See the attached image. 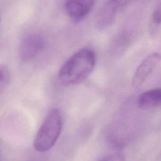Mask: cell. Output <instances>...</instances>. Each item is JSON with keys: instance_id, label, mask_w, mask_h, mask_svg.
Segmentation results:
<instances>
[{"instance_id": "obj_11", "label": "cell", "mask_w": 161, "mask_h": 161, "mask_svg": "<svg viewBox=\"0 0 161 161\" xmlns=\"http://www.w3.org/2000/svg\"><path fill=\"white\" fill-rule=\"evenodd\" d=\"M33 161H37V160H33Z\"/></svg>"}, {"instance_id": "obj_5", "label": "cell", "mask_w": 161, "mask_h": 161, "mask_svg": "<svg viewBox=\"0 0 161 161\" xmlns=\"http://www.w3.org/2000/svg\"><path fill=\"white\" fill-rule=\"evenodd\" d=\"M161 61V54L153 52L147 56L136 68L132 78V86L135 88L142 86L150 77Z\"/></svg>"}, {"instance_id": "obj_2", "label": "cell", "mask_w": 161, "mask_h": 161, "mask_svg": "<svg viewBox=\"0 0 161 161\" xmlns=\"http://www.w3.org/2000/svg\"><path fill=\"white\" fill-rule=\"evenodd\" d=\"M62 125V116L59 109H51L35 136L34 148L39 152H45L50 150L59 138Z\"/></svg>"}, {"instance_id": "obj_6", "label": "cell", "mask_w": 161, "mask_h": 161, "mask_svg": "<svg viewBox=\"0 0 161 161\" xmlns=\"http://www.w3.org/2000/svg\"><path fill=\"white\" fill-rule=\"evenodd\" d=\"M96 0H65L64 8L67 16L74 22L84 19L94 7Z\"/></svg>"}, {"instance_id": "obj_8", "label": "cell", "mask_w": 161, "mask_h": 161, "mask_svg": "<svg viewBox=\"0 0 161 161\" xmlns=\"http://www.w3.org/2000/svg\"><path fill=\"white\" fill-rule=\"evenodd\" d=\"M0 89L3 92L9 85L11 79V74L8 67L6 65L1 64L0 66Z\"/></svg>"}, {"instance_id": "obj_9", "label": "cell", "mask_w": 161, "mask_h": 161, "mask_svg": "<svg viewBox=\"0 0 161 161\" xmlns=\"http://www.w3.org/2000/svg\"><path fill=\"white\" fill-rule=\"evenodd\" d=\"M152 21L155 25H161V1L153 11L152 15Z\"/></svg>"}, {"instance_id": "obj_7", "label": "cell", "mask_w": 161, "mask_h": 161, "mask_svg": "<svg viewBox=\"0 0 161 161\" xmlns=\"http://www.w3.org/2000/svg\"><path fill=\"white\" fill-rule=\"evenodd\" d=\"M138 108L151 109L161 106V88L152 89L140 94L137 99Z\"/></svg>"}, {"instance_id": "obj_3", "label": "cell", "mask_w": 161, "mask_h": 161, "mask_svg": "<svg viewBox=\"0 0 161 161\" xmlns=\"http://www.w3.org/2000/svg\"><path fill=\"white\" fill-rule=\"evenodd\" d=\"M45 47L46 40L42 34L31 33L26 36L20 43L19 58L23 62H29L42 53Z\"/></svg>"}, {"instance_id": "obj_4", "label": "cell", "mask_w": 161, "mask_h": 161, "mask_svg": "<svg viewBox=\"0 0 161 161\" xmlns=\"http://www.w3.org/2000/svg\"><path fill=\"white\" fill-rule=\"evenodd\" d=\"M131 0H106L99 9L95 19L96 28L100 31L108 28L114 23L118 11Z\"/></svg>"}, {"instance_id": "obj_10", "label": "cell", "mask_w": 161, "mask_h": 161, "mask_svg": "<svg viewBox=\"0 0 161 161\" xmlns=\"http://www.w3.org/2000/svg\"><path fill=\"white\" fill-rule=\"evenodd\" d=\"M99 161H125V157L121 153H114L104 157Z\"/></svg>"}, {"instance_id": "obj_1", "label": "cell", "mask_w": 161, "mask_h": 161, "mask_svg": "<svg viewBox=\"0 0 161 161\" xmlns=\"http://www.w3.org/2000/svg\"><path fill=\"white\" fill-rule=\"evenodd\" d=\"M94 52L88 48L79 50L61 66L58 80L64 86H73L85 80L94 70L96 65Z\"/></svg>"}]
</instances>
